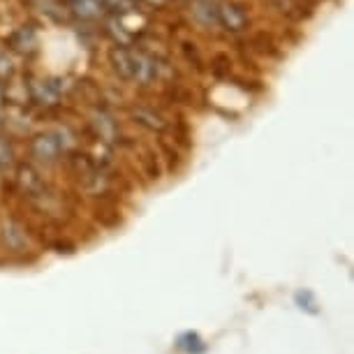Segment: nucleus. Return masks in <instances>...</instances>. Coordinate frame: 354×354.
Returning <instances> with one entry per match:
<instances>
[{"label": "nucleus", "mask_w": 354, "mask_h": 354, "mask_svg": "<svg viewBox=\"0 0 354 354\" xmlns=\"http://www.w3.org/2000/svg\"><path fill=\"white\" fill-rule=\"evenodd\" d=\"M61 139L53 132H37L35 137L30 139V156L37 160V162L51 165L56 162L58 156H61Z\"/></svg>", "instance_id": "f257e3e1"}, {"label": "nucleus", "mask_w": 354, "mask_h": 354, "mask_svg": "<svg viewBox=\"0 0 354 354\" xmlns=\"http://www.w3.org/2000/svg\"><path fill=\"white\" fill-rule=\"evenodd\" d=\"M218 24L230 32H241L248 28V15L236 3H220L218 5Z\"/></svg>", "instance_id": "f03ea898"}, {"label": "nucleus", "mask_w": 354, "mask_h": 354, "mask_svg": "<svg viewBox=\"0 0 354 354\" xmlns=\"http://www.w3.org/2000/svg\"><path fill=\"white\" fill-rule=\"evenodd\" d=\"M156 77H158V63L153 61L149 53L132 49V82L146 86Z\"/></svg>", "instance_id": "7ed1b4c3"}, {"label": "nucleus", "mask_w": 354, "mask_h": 354, "mask_svg": "<svg viewBox=\"0 0 354 354\" xmlns=\"http://www.w3.org/2000/svg\"><path fill=\"white\" fill-rule=\"evenodd\" d=\"M17 183H19V188H21V192H26V195H30V197H39L44 192V181L32 165H19Z\"/></svg>", "instance_id": "20e7f679"}, {"label": "nucleus", "mask_w": 354, "mask_h": 354, "mask_svg": "<svg viewBox=\"0 0 354 354\" xmlns=\"http://www.w3.org/2000/svg\"><path fill=\"white\" fill-rule=\"evenodd\" d=\"M109 63L118 77L132 82V49H128V46H123V44L113 46L109 51Z\"/></svg>", "instance_id": "39448f33"}, {"label": "nucleus", "mask_w": 354, "mask_h": 354, "mask_svg": "<svg viewBox=\"0 0 354 354\" xmlns=\"http://www.w3.org/2000/svg\"><path fill=\"white\" fill-rule=\"evenodd\" d=\"M28 93L30 100H35L39 104H56L58 102V88L49 82H42V79H32V84H28Z\"/></svg>", "instance_id": "423d86ee"}, {"label": "nucleus", "mask_w": 354, "mask_h": 354, "mask_svg": "<svg viewBox=\"0 0 354 354\" xmlns=\"http://www.w3.org/2000/svg\"><path fill=\"white\" fill-rule=\"evenodd\" d=\"M132 118H135V123L144 125V128H149L153 132H162L167 128V121L160 113H156L153 109H146V106H139V109H132Z\"/></svg>", "instance_id": "0eeeda50"}, {"label": "nucleus", "mask_w": 354, "mask_h": 354, "mask_svg": "<svg viewBox=\"0 0 354 354\" xmlns=\"http://www.w3.org/2000/svg\"><path fill=\"white\" fill-rule=\"evenodd\" d=\"M190 15L197 24H202V26H216L218 24L216 5H209V3H204V0H197V3L190 5Z\"/></svg>", "instance_id": "6e6552de"}, {"label": "nucleus", "mask_w": 354, "mask_h": 354, "mask_svg": "<svg viewBox=\"0 0 354 354\" xmlns=\"http://www.w3.org/2000/svg\"><path fill=\"white\" fill-rule=\"evenodd\" d=\"M70 8L82 19H97L102 15L104 5H102V0H70Z\"/></svg>", "instance_id": "1a4fd4ad"}, {"label": "nucleus", "mask_w": 354, "mask_h": 354, "mask_svg": "<svg viewBox=\"0 0 354 354\" xmlns=\"http://www.w3.org/2000/svg\"><path fill=\"white\" fill-rule=\"evenodd\" d=\"M10 44L15 46L17 51L30 53V51L37 49V35H35V30H32V28H19L15 35H12Z\"/></svg>", "instance_id": "9d476101"}, {"label": "nucleus", "mask_w": 354, "mask_h": 354, "mask_svg": "<svg viewBox=\"0 0 354 354\" xmlns=\"http://www.w3.org/2000/svg\"><path fill=\"white\" fill-rule=\"evenodd\" d=\"M102 5L109 12H113L116 17H125V15H132V12H137L135 0H102Z\"/></svg>", "instance_id": "9b49d317"}, {"label": "nucleus", "mask_w": 354, "mask_h": 354, "mask_svg": "<svg viewBox=\"0 0 354 354\" xmlns=\"http://www.w3.org/2000/svg\"><path fill=\"white\" fill-rule=\"evenodd\" d=\"M178 347H181L183 352H188V354H202L206 350L197 333H183V336L178 338Z\"/></svg>", "instance_id": "f8f14e48"}, {"label": "nucleus", "mask_w": 354, "mask_h": 354, "mask_svg": "<svg viewBox=\"0 0 354 354\" xmlns=\"http://www.w3.org/2000/svg\"><path fill=\"white\" fill-rule=\"evenodd\" d=\"M3 239H5V243H8L10 248H21V245L26 243L24 232L19 230L17 225H5L3 227Z\"/></svg>", "instance_id": "ddd939ff"}, {"label": "nucleus", "mask_w": 354, "mask_h": 354, "mask_svg": "<svg viewBox=\"0 0 354 354\" xmlns=\"http://www.w3.org/2000/svg\"><path fill=\"white\" fill-rule=\"evenodd\" d=\"M15 162H17L15 149H12V144L8 142V139L0 137V169H12Z\"/></svg>", "instance_id": "4468645a"}, {"label": "nucleus", "mask_w": 354, "mask_h": 354, "mask_svg": "<svg viewBox=\"0 0 354 354\" xmlns=\"http://www.w3.org/2000/svg\"><path fill=\"white\" fill-rule=\"evenodd\" d=\"M15 75V61L5 49H0V79H10Z\"/></svg>", "instance_id": "2eb2a0df"}, {"label": "nucleus", "mask_w": 354, "mask_h": 354, "mask_svg": "<svg viewBox=\"0 0 354 354\" xmlns=\"http://www.w3.org/2000/svg\"><path fill=\"white\" fill-rule=\"evenodd\" d=\"M97 123V130H100V135L102 137H106V139H111L113 135H116V128H113V123L109 121V118H100V121H95Z\"/></svg>", "instance_id": "dca6fc26"}, {"label": "nucleus", "mask_w": 354, "mask_h": 354, "mask_svg": "<svg viewBox=\"0 0 354 354\" xmlns=\"http://www.w3.org/2000/svg\"><path fill=\"white\" fill-rule=\"evenodd\" d=\"M149 5H153V8H162V5H167L169 0H146Z\"/></svg>", "instance_id": "f3484780"}, {"label": "nucleus", "mask_w": 354, "mask_h": 354, "mask_svg": "<svg viewBox=\"0 0 354 354\" xmlns=\"http://www.w3.org/2000/svg\"><path fill=\"white\" fill-rule=\"evenodd\" d=\"M5 104V84H3V79H0V106Z\"/></svg>", "instance_id": "a211bd4d"}, {"label": "nucleus", "mask_w": 354, "mask_h": 354, "mask_svg": "<svg viewBox=\"0 0 354 354\" xmlns=\"http://www.w3.org/2000/svg\"><path fill=\"white\" fill-rule=\"evenodd\" d=\"M204 3H209V5H216V8H218V5L223 3V0H204Z\"/></svg>", "instance_id": "6ab92c4d"}, {"label": "nucleus", "mask_w": 354, "mask_h": 354, "mask_svg": "<svg viewBox=\"0 0 354 354\" xmlns=\"http://www.w3.org/2000/svg\"><path fill=\"white\" fill-rule=\"evenodd\" d=\"M3 125H5V123H3V116H0V130H3Z\"/></svg>", "instance_id": "aec40b11"}]
</instances>
